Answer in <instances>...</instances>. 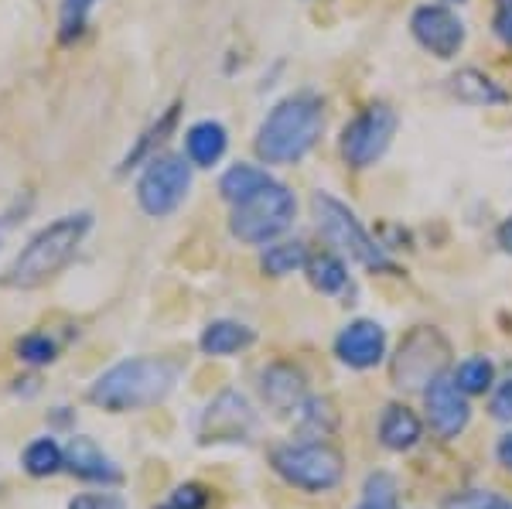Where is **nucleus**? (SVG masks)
<instances>
[{
	"mask_svg": "<svg viewBox=\"0 0 512 509\" xmlns=\"http://www.w3.org/2000/svg\"><path fill=\"white\" fill-rule=\"evenodd\" d=\"M89 229H93V212H69V216L55 219V223L41 226L21 246L14 264L0 277V284L11 287V291H35V287L48 284L59 270L72 264Z\"/></svg>",
	"mask_w": 512,
	"mask_h": 509,
	"instance_id": "obj_1",
	"label": "nucleus"
},
{
	"mask_svg": "<svg viewBox=\"0 0 512 509\" xmlns=\"http://www.w3.org/2000/svg\"><path fill=\"white\" fill-rule=\"evenodd\" d=\"M181 376V363L168 356H137L123 359L99 373L89 387V404L110 410V414H127V410L154 407L175 390Z\"/></svg>",
	"mask_w": 512,
	"mask_h": 509,
	"instance_id": "obj_2",
	"label": "nucleus"
},
{
	"mask_svg": "<svg viewBox=\"0 0 512 509\" xmlns=\"http://www.w3.org/2000/svg\"><path fill=\"white\" fill-rule=\"evenodd\" d=\"M325 130V100L318 93H294L280 100L256 130V158L263 164L304 161Z\"/></svg>",
	"mask_w": 512,
	"mask_h": 509,
	"instance_id": "obj_3",
	"label": "nucleus"
},
{
	"mask_svg": "<svg viewBox=\"0 0 512 509\" xmlns=\"http://www.w3.org/2000/svg\"><path fill=\"white\" fill-rule=\"evenodd\" d=\"M297 199L284 182H267L253 195L239 199L229 212V233L246 246H267L294 226Z\"/></svg>",
	"mask_w": 512,
	"mask_h": 509,
	"instance_id": "obj_4",
	"label": "nucleus"
},
{
	"mask_svg": "<svg viewBox=\"0 0 512 509\" xmlns=\"http://www.w3.org/2000/svg\"><path fill=\"white\" fill-rule=\"evenodd\" d=\"M311 216H315L318 233L335 246L338 253H345L355 264L369 267V270H386L396 274V264L386 257V250L379 246L373 236L366 233V226L359 223V216L345 205L342 199H335L332 192H315L311 195Z\"/></svg>",
	"mask_w": 512,
	"mask_h": 509,
	"instance_id": "obj_5",
	"label": "nucleus"
},
{
	"mask_svg": "<svg viewBox=\"0 0 512 509\" xmlns=\"http://www.w3.org/2000/svg\"><path fill=\"white\" fill-rule=\"evenodd\" d=\"M270 465L287 486L304 492H328L342 482L345 458L325 441H287L270 451Z\"/></svg>",
	"mask_w": 512,
	"mask_h": 509,
	"instance_id": "obj_6",
	"label": "nucleus"
},
{
	"mask_svg": "<svg viewBox=\"0 0 512 509\" xmlns=\"http://www.w3.org/2000/svg\"><path fill=\"white\" fill-rule=\"evenodd\" d=\"M396 127H400V117L390 103H369L366 110H359L355 117L342 127V141H338V151L349 168L366 171L390 151Z\"/></svg>",
	"mask_w": 512,
	"mask_h": 509,
	"instance_id": "obj_7",
	"label": "nucleus"
},
{
	"mask_svg": "<svg viewBox=\"0 0 512 509\" xmlns=\"http://www.w3.org/2000/svg\"><path fill=\"white\" fill-rule=\"evenodd\" d=\"M192 168L185 154H154L137 178V202L147 216L164 219L192 192Z\"/></svg>",
	"mask_w": 512,
	"mask_h": 509,
	"instance_id": "obj_8",
	"label": "nucleus"
},
{
	"mask_svg": "<svg viewBox=\"0 0 512 509\" xmlns=\"http://www.w3.org/2000/svg\"><path fill=\"white\" fill-rule=\"evenodd\" d=\"M451 363V346L437 328L420 325L400 342L393 359V383L400 390H427Z\"/></svg>",
	"mask_w": 512,
	"mask_h": 509,
	"instance_id": "obj_9",
	"label": "nucleus"
},
{
	"mask_svg": "<svg viewBox=\"0 0 512 509\" xmlns=\"http://www.w3.org/2000/svg\"><path fill=\"white\" fill-rule=\"evenodd\" d=\"M253 428L256 414L250 400L236 390H222L198 417V441L202 445H236V441H250Z\"/></svg>",
	"mask_w": 512,
	"mask_h": 509,
	"instance_id": "obj_10",
	"label": "nucleus"
},
{
	"mask_svg": "<svg viewBox=\"0 0 512 509\" xmlns=\"http://www.w3.org/2000/svg\"><path fill=\"white\" fill-rule=\"evenodd\" d=\"M410 35L424 52H431L434 59L451 62L454 55L465 48V21L451 11L448 4H420L410 14Z\"/></svg>",
	"mask_w": 512,
	"mask_h": 509,
	"instance_id": "obj_11",
	"label": "nucleus"
},
{
	"mask_svg": "<svg viewBox=\"0 0 512 509\" xmlns=\"http://www.w3.org/2000/svg\"><path fill=\"white\" fill-rule=\"evenodd\" d=\"M424 404H427V421L437 438L451 441L472 421V407H468V393L458 390L454 376H437L431 387L424 390Z\"/></svg>",
	"mask_w": 512,
	"mask_h": 509,
	"instance_id": "obj_12",
	"label": "nucleus"
},
{
	"mask_svg": "<svg viewBox=\"0 0 512 509\" xmlns=\"http://www.w3.org/2000/svg\"><path fill=\"white\" fill-rule=\"evenodd\" d=\"M335 356L349 369H373L386 356V328L373 318H355L338 332Z\"/></svg>",
	"mask_w": 512,
	"mask_h": 509,
	"instance_id": "obj_13",
	"label": "nucleus"
},
{
	"mask_svg": "<svg viewBox=\"0 0 512 509\" xmlns=\"http://www.w3.org/2000/svg\"><path fill=\"white\" fill-rule=\"evenodd\" d=\"M260 393H263V404H267L274 414L287 417L297 414L308 400V380L304 373L291 363H274L260 373Z\"/></svg>",
	"mask_w": 512,
	"mask_h": 509,
	"instance_id": "obj_14",
	"label": "nucleus"
},
{
	"mask_svg": "<svg viewBox=\"0 0 512 509\" xmlns=\"http://www.w3.org/2000/svg\"><path fill=\"white\" fill-rule=\"evenodd\" d=\"M65 469H69L82 482H96V486H117L123 472L117 469L110 455H103V448L93 438H72L65 448Z\"/></svg>",
	"mask_w": 512,
	"mask_h": 509,
	"instance_id": "obj_15",
	"label": "nucleus"
},
{
	"mask_svg": "<svg viewBox=\"0 0 512 509\" xmlns=\"http://www.w3.org/2000/svg\"><path fill=\"white\" fill-rule=\"evenodd\" d=\"M229 147V130L219 120H198L185 130V158L195 168H216Z\"/></svg>",
	"mask_w": 512,
	"mask_h": 509,
	"instance_id": "obj_16",
	"label": "nucleus"
},
{
	"mask_svg": "<svg viewBox=\"0 0 512 509\" xmlns=\"http://www.w3.org/2000/svg\"><path fill=\"white\" fill-rule=\"evenodd\" d=\"M451 96L465 106H506L509 93L482 69H458L451 76Z\"/></svg>",
	"mask_w": 512,
	"mask_h": 509,
	"instance_id": "obj_17",
	"label": "nucleus"
},
{
	"mask_svg": "<svg viewBox=\"0 0 512 509\" xmlns=\"http://www.w3.org/2000/svg\"><path fill=\"white\" fill-rule=\"evenodd\" d=\"M424 434V424L407 404H390L379 417V441L390 451H410Z\"/></svg>",
	"mask_w": 512,
	"mask_h": 509,
	"instance_id": "obj_18",
	"label": "nucleus"
},
{
	"mask_svg": "<svg viewBox=\"0 0 512 509\" xmlns=\"http://www.w3.org/2000/svg\"><path fill=\"white\" fill-rule=\"evenodd\" d=\"M256 342V332L243 322H229V318H219V322H209L198 339V349L205 356H236V352L250 349Z\"/></svg>",
	"mask_w": 512,
	"mask_h": 509,
	"instance_id": "obj_19",
	"label": "nucleus"
},
{
	"mask_svg": "<svg viewBox=\"0 0 512 509\" xmlns=\"http://www.w3.org/2000/svg\"><path fill=\"white\" fill-rule=\"evenodd\" d=\"M178 113H181V103H171L168 110H164L161 117L154 120L151 127L144 130V134L137 137V144L127 151V158H123L120 171H130V168H137V164L151 161V158H154V147H161L164 141H168L171 134H175V127H178Z\"/></svg>",
	"mask_w": 512,
	"mask_h": 509,
	"instance_id": "obj_20",
	"label": "nucleus"
},
{
	"mask_svg": "<svg viewBox=\"0 0 512 509\" xmlns=\"http://www.w3.org/2000/svg\"><path fill=\"white\" fill-rule=\"evenodd\" d=\"M267 182H274V175H270L267 168H260V164L239 161V164H233V168H229L226 175L219 178V192H222V199H226L229 205H236L239 199L253 195L256 188H263Z\"/></svg>",
	"mask_w": 512,
	"mask_h": 509,
	"instance_id": "obj_21",
	"label": "nucleus"
},
{
	"mask_svg": "<svg viewBox=\"0 0 512 509\" xmlns=\"http://www.w3.org/2000/svg\"><path fill=\"white\" fill-rule=\"evenodd\" d=\"M304 270H308L311 287L321 294H342L345 284H349V270H345L342 257H335V253H315V257L308 253Z\"/></svg>",
	"mask_w": 512,
	"mask_h": 509,
	"instance_id": "obj_22",
	"label": "nucleus"
},
{
	"mask_svg": "<svg viewBox=\"0 0 512 509\" xmlns=\"http://www.w3.org/2000/svg\"><path fill=\"white\" fill-rule=\"evenodd\" d=\"M308 264V246L297 243V240H287V243H267L260 257V270L270 277H287L294 270H301Z\"/></svg>",
	"mask_w": 512,
	"mask_h": 509,
	"instance_id": "obj_23",
	"label": "nucleus"
},
{
	"mask_svg": "<svg viewBox=\"0 0 512 509\" xmlns=\"http://www.w3.org/2000/svg\"><path fill=\"white\" fill-rule=\"evenodd\" d=\"M454 383L468 397H482L495 383V363L489 356H468L465 363H458V369H454Z\"/></svg>",
	"mask_w": 512,
	"mask_h": 509,
	"instance_id": "obj_24",
	"label": "nucleus"
},
{
	"mask_svg": "<svg viewBox=\"0 0 512 509\" xmlns=\"http://www.w3.org/2000/svg\"><path fill=\"white\" fill-rule=\"evenodd\" d=\"M65 465V451L55 445L52 438H38L31 441L28 451H24V472L35 475V479H48Z\"/></svg>",
	"mask_w": 512,
	"mask_h": 509,
	"instance_id": "obj_25",
	"label": "nucleus"
},
{
	"mask_svg": "<svg viewBox=\"0 0 512 509\" xmlns=\"http://www.w3.org/2000/svg\"><path fill=\"white\" fill-rule=\"evenodd\" d=\"M301 414V431L308 434V438H328V434L335 431L338 424V414L332 407V400H304V407L297 410Z\"/></svg>",
	"mask_w": 512,
	"mask_h": 509,
	"instance_id": "obj_26",
	"label": "nucleus"
},
{
	"mask_svg": "<svg viewBox=\"0 0 512 509\" xmlns=\"http://www.w3.org/2000/svg\"><path fill=\"white\" fill-rule=\"evenodd\" d=\"M355 509H400V489L390 472H376L362 486V503Z\"/></svg>",
	"mask_w": 512,
	"mask_h": 509,
	"instance_id": "obj_27",
	"label": "nucleus"
},
{
	"mask_svg": "<svg viewBox=\"0 0 512 509\" xmlns=\"http://www.w3.org/2000/svg\"><path fill=\"white\" fill-rule=\"evenodd\" d=\"M99 0H62L59 4V38L69 45V41H76L82 31H86L89 24V14H93V7Z\"/></svg>",
	"mask_w": 512,
	"mask_h": 509,
	"instance_id": "obj_28",
	"label": "nucleus"
},
{
	"mask_svg": "<svg viewBox=\"0 0 512 509\" xmlns=\"http://www.w3.org/2000/svg\"><path fill=\"white\" fill-rule=\"evenodd\" d=\"M18 356L31 366H48L59 359V342L48 332H31L18 342Z\"/></svg>",
	"mask_w": 512,
	"mask_h": 509,
	"instance_id": "obj_29",
	"label": "nucleus"
},
{
	"mask_svg": "<svg viewBox=\"0 0 512 509\" xmlns=\"http://www.w3.org/2000/svg\"><path fill=\"white\" fill-rule=\"evenodd\" d=\"M441 509H512V499L499 496V492H489V489H468V492H458V496L444 499Z\"/></svg>",
	"mask_w": 512,
	"mask_h": 509,
	"instance_id": "obj_30",
	"label": "nucleus"
},
{
	"mask_svg": "<svg viewBox=\"0 0 512 509\" xmlns=\"http://www.w3.org/2000/svg\"><path fill=\"white\" fill-rule=\"evenodd\" d=\"M171 506H175V509H205V506H209V492H205L202 486H195V482H185V486L175 489Z\"/></svg>",
	"mask_w": 512,
	"mask_h": 509,
	"instance_id": "obj_31",
	"label": "nucleus"
},
{
	"mask_svg": "<svg viewBox=\"0 0 512 509\" xmlns=\"http://www.w3.org/2000/svg\"><path fill=\"white\" fill-rule=\"evenodd\" d=\"M492 31L495 38L512 52V0H495V14H492Z\"/></svg>",
	"mask_w": 512,
	"mask_h": 509,
	"instance_id": "obj_32",
	"label": "nucleus"
},
{
	"mask_svg": "<svg viewBox=\"0 0 512 509\" xmlns=\"http://www.w3.org/2000/svg\"><path fill=\"white\" fill-rule=\"evenodd\" d=\"M69 509H123V499L113 492H89V496H76Z\"/></svg>",
	"mask_w": 512,
	"mask_h": 509,
	"instance_id": "obj_33",
	"label": "nucleus"
},
{
	"mask_svg": "<svg viewBox=\"0 0 512 509\" xmlns=\"http://www.w3.org/2000/svg\"><path fill=\"white\" fill-rule=\"evenodd\" d=\"M492 417L495 421H512V380L502 383L492 397Z\"/></svg>",
	"mask_w": 512,
	"mask_h": 509,
	"instance_id": "obj_34",
	"label": "nucleus"
},
{
	"mask_svg": "<svg viewBox=\"0 0 512 509\" xmlns=\"http://www.w3.org/2000/svg\"><path fill=\"white\" fill-rule=\"evenodd\" d=\"M495 455H499V465H506V469L512 472V431L499 438V445H495Z\"/></svg>",
	"mask_w": 512,
	"mask_h": 509,
	"instance_id": "obj_35",
	"label": "nucleus"
},
{
	"mask_svg": "<svg viewBox=\"0 0 512 509\" xmlns=\"http://www.w3.org/2000/svg\"><path fill=\"white\" fill-rule=\"evenodd\" d=\"M495 240H499L502 250L512 253V216H509V219H502V226L495 229Z\"/></svg>",
	"mask_w": 512,
	"mask_h": 509,
	"instance_id": "obj_36",
	"label": "nucleus"
},
{
	"mask_svg": "<svg viewBox=\"0 0 512 509\" xmlns=\"http://www.w3.org/2000/svg\"><path fill=\"white\" fill-rule=\"evenodd\" d=\"M444 4H448V7H451V4H465V0H444Z\"/></svg>",
	"mask_w": 512,
	"mask_h": 509,
	"instance_id": "obj_37",
	"label": "nucleus"
},
{
	"mask_svg": "<svg viewBox=\"0 0 512 509\" xmlns=\"http://www.w3.org/2000/svg\"><path fill=\"white\" fill-rule=\"evenodd\" d=\"M0 243H4V226H0Z\"/></svg>",
	"mask_w": 512,
	"mask_h": 509,
	"instance_id": "obj_38",
	"label": "nucleus"
},
{
	"mask_svg": "<svg viewBox=\"0 0 512 509\" xmlns=\"http://www.w3.org/2000/svg\"><path fill=\"white\" fill-rule=\"evenodd\" d=\"M161 509H175V506H171V503H168V506H161Z\"/></svg>",
	"mask_w": 512,
	"mask_h": 509,
	"instance_id": "obj_39",
	"label": "nucleus"
}]
</instances>
